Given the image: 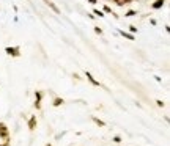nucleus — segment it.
Returning a JSON list of instances; mask_svg holds the SVG:
<instances>
[{
    "label": "nucleus",
    "mask_w": 170,
    "mask_h": 146,
    "mask_svg": "<svg viewBox=\"0 0 170 146\" xmlns=\"http://www.w3.org/2000/svg\"><path fill=\"white\" fill-rule=\"evenodd\" d=\"M112 141H113V143H121V137H118V135H116V137L112 138Z\"/></svg>",
    "instance_id": "obj_14"
},
{
    "label": "nucleus",
    "mask_w": 170,
    "mask_h": 146,
    "mask_svg": "<svg viewBox=\"0 0 170 146\" xmlns=\"http://www.w3.org/2000/svg\"><path fill=\"white\" fill-rule=\"evenodd\" d=\"M65 104V99L63 98H54V101H52V105L54 107H60V105Z\"/></svg>",
    "instance_id": "obj_9"
},
{
    "label": "nucleus",
    "mask_w": 170,
    "mask_h": 146,
    "mask_svg": "<svg viewBox=\"0 0 170 146\" xmlns=\"http://www.w3.org/2000/svg\"><path fill=\"white\" fill-rule=\"evenodd\" d=\"M164 5H165V0H154V2L151 3V8L153 9H161Z\"/></svg>",
    "instance_id": "obj_6"
},
{
    "label": "nucleus",
    "mask_w": 170,
    "mask_h": 146,
    "mask_svg": "<svg viewBox=\"0 0 170 146\" xmlns=\"http://www.w3.org/2000/svg\"><path fill=\"white\" fill-rule=\"evenodd\" d=\"M128 28H129V32H131V33H132V35H134V33H137V28H135V27H134V25H129V27H128Z\"/></svg>",
    "instance_id": "obj_15"
},
{
    "label": "nucleus",
    "mask_w": 170,
    "mask_h": 146,
    "mask_svg": "<svg viewBox=\"0 0 170 146\" xmlns=\"http://www.w3.org/2000/svg\"><path fill=\"white\" fill-rule=\"evenodd\" d=\"M0 146H9V138H6V140H5V143H2Z\"/></svg>",
    "instance_id": "obj_18"
},
{
    "label": "nucleus",
    "mask_w": 170,
    "mask_h": 146,
    "mask_svg": "<svg viewBox=\"0 0 170 146\" xmlns=\"http://www.w3.org/2000/svg\"><path fill=\"white\" fill-rule=\"evenodd\" d=\"M44 3H46V5H47V6H49V8H51L52 11H54V13H57V14H60V9L57 8V6H55L54 3L51 2V0H44Z\"/></svg>",
    "instance_id": "obj_7"
},
{
    "label": "nucleus",
    "mask_w": 170,
    "mask_h": 146,
    "mask_svg": "<svg viewBox=\"0 0 170 146\" xmlns=\"http://www.w3.org/2000/svg\"><path fill=\"white\" fill-rule=\"evenodd\" d=\"M36 124H38V121H36V116H30V118H28V131H35V129H36Z\"/></svg>",
    "instance_id": "obj_5"
},
{
    "label": "nucleus",
    "mask_w": 170,
    "mask_h": 146,
    "mask_svg": "<svg viewBox=\"0 0 170 146\" xmlns=\"http://www.w3.org/2000/svg\"><path fill=\"white\" fill-rule=\"evenodd\" d=\"M135 14H137V11H135V9H129V11L125 14V17H132V16H135Z\"/></svg>",
    "instance_id": "obj_13"
},
{
    "label": "nucleus",
    "mask_w": 170,
    "mask_h": 146,
    "mask_svg": "<svg viewBox=\"0 0 170 146\" xmlns=\"http://www.w3.org/2000/svg\"><path fill=\"white\" fill-rule=\"evenodd\" d=\"M95 33H96V35H101V33H102V28H99V27H95Z\"/></svg>",
    "instance_id": "obj_17"
},
{
    "label": "nucleus",
    "mask_w": 170,
    "mask_h": 146,
    "mask_svg": "<svg viewBox=\"0 0 170 146\" xmlns=\"http://www.w3.org/2000/svg\"><path fill=\"white\" fill-rule=\"evenodd\" d=\"M85 77H87V80H88V82H90V83H91V85H95V87H101V83H99V82L96 80L95 77H93V75H91V72L85 71Z\"/></svg>",
    "instance_id": "obj_4"
},
{
    "label": "nucleus",
    "mask_w": 170,
    "mask_h": 146,
    "mask_svg": "<svg viewBox=\"0 0 170 146\" xmlns=\"http://www.w3.org/2000/svg\"><path fill=\"white\" fill-rule=\"evenodd\" d=\"M46 146H52V145H51V143H47V145H46Z\"/></svg>",
    "instance_id": "obj_20"
},
{
    "label": "nucleus",
    "mask_w": 170,
    "mask_h": 146,
    "mask_svg": "<svg viewBox=\"0 0 170 146\" xmlns=\"http://www.w3.org/2000/svg\"><path fill=\"white\" fill-rule=\"evenodd\" d=\"M5 54L6 55H9V57H14V58H18V57H21V47L19 46H8V47H5Z\"/></svg>",
    "instance_id": "obj_1"
},
{
    "label": "nucleus",
    "mask_w": 170,
    "mask_h": 146,
    "mask_svg": "<svg viewBox=\"0 0 170 146\" xmlns=\"http://www.w3.org/2000/svg\"><path fill=\"white\" fill-rule=\"evenodd\" d=\"M0 138H3V140L9 138V131H8L5 122H0Z\"/></svg>",
    "instance_id": "obj_2"
},
{
    "label": "nucleus",
    "mask_w": 170,
    "mask_h": 146,
    "mask_svg": "<svg viewBox=\"0 0 170 146\" xmlns=\"http://www.w3.org/2000/svg\"><path fill=\"white\" fill-rule=\"evenodd\" d=\"M91 119H93V122H95L96 126H99V127H104V126H106V122L102 121V119H99V118H96V116H91Z\"/></svg>",
    "instance_id": "obj_10"
},
{
    "label": "nucleus",
    "mask_w": 170,
    "mask_h": 146,
    "mask_svg": "<svg viewBox=\"0 0 170 146\" xmlns=\"http://www.w3.org/2000/svg\"><path fill=\"white\" fill-rule=\"evenodd\" d=\"M132 0H113V3L118 6H123V5H128V3H131Z\"/></svg>",
    "instance_id": "obj_11"
},
{
    "label": "nucleus",
    "mask_w": 170,
    "mask_h": 146,
    "mask_svg": "<svg viewBox=\"0 0 170 146\" xmlns=\"http://www.w3.org/2000/svg\"><path fill=\"white\" fill-rule=\"evenodd\" d=\"M93 14H95V16H98V17H104V13H102L101 9H98V8H95V9H93Z\"/></svg>",
    "instance_id": "obj_12"
},
{
    "label": "nucleus",
    "mask_w": 170,
    "mask_h": 146,
    "mask_svg": "<svg viewBox=\"0 0 170 146\" xmlns=\"http://www.w3.org/2000/svg\"><path fill=\"white\" fill-rule=\"evenodd\" d=\"M120 35L125 36V38H126V39H129V41H134V38H135V36L132 35V33H128V32H125V30H120Z\"/></svg>",
    "instance_id": "obj_8"
},
{
    "label": "nucleus",
    "mask_w": 170,
    "mask_h": 146,
    "mask_svg": "<svg viewBox=\"0 0 170 146\" xmlns=\"http://www.w3.org/2000/svg\"><path fill=\"white\" fill-rule=\"evenodd\" d=\"M156 105H158V107H164V102H162L161 99H158V101H156Z\"/></svg>",
    "instance_id": "obj_16"
},
{
    "label": "nucleus",
    "mask_w": 170,
    "mask_h": 146,
    "mask_svg": "<svg viewBox=\"0 0 170 146\" xmlns=\"http://www.w3.org/2000/svg\"><path fill=\"white\" fill-rule=\"evenodd\" d=\"M41 101H43V91H35V108H41Z\"/></svg>",
    "instance_id": "obj_3"
},
{
    "label": "nucleus",
    "mask_w": 170,
    "mask_h": 146,
    "mask_svg": "<svg viewBox=\"0 0 170 146\" xmlns=\"http://www.w3.org/2000/svg\"><path fill=\"white\" fill-rule=\"evenodd\" d=\"M96 2H98V0H88V3H91V5H95Z\"/></svg>",
    "instance_id": "obj_19"
}]
</instances>
